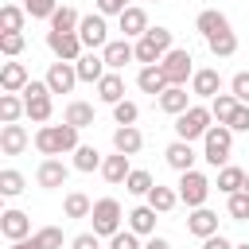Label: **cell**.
<instances>
[{
    "mask_svg": "<svg viewBox=\"0 0 249 249\" xmlns=\"http://www.w3.org/2000/svg\"><path fill=\"white\" fill-rule=\"evenodd\" d=\"M78 132L82 128H74V124H39L35 128V136H31V144H35V152H43V156H66V152H74L78 148Z\"/></svg>",
    "mask_w": 249,
    "mask_h": 249,
    "instance_id": "cell-1",
    "label": "cell"
},
{
    "mask_svg": "<svg viewBox=\"0 0 249 249\" xmlns=\"http://www.w3.org/2000/svg\"><path fill=\"white\" fill-rule=\"evenodd\" d=\"M233 156V128L230 124H210L202 136V160L210 167H226Z\"/></svg>",
    "mask_w": 249,
    "mask_h": 249,
    "instance_id": "cell-2",
    "label": "cell"
},
{
    "mask_svg": "<svg viewBox=\"0 0 249 249\" xmlns=\"http://www.w3.org/2000/svg\"><path fill=\"white\" fill-rule=\"evenodd\" d=\"M179 202L187 206V210H195V206H206V198H210V191H214V183H210V175H202V171H179Z\"/></svg>",
    "mask_w": 249,
    "mask_h": 249,
    "instance_id": "cell-3",
    "label": "cell"
},
{
    "mask_svg": "<svg viewBox=\"0 0 249 249\" xmlns=\"http://www.w3.org/2000/svg\"><path fill=\"white\" fill-rule=\"evenodd\" d=\"M171 47H175V39H171V31H167V27H148V31L136 39V62L152 66V62H160Z\"/></svg>",
    "mask_w": 249,
    "mask_h": 249,
    "instance_id": "cell-4",
    "label": "cell"
},
{
    "mask_svg": "<svg viewBox=\"0 0 249 249\" xmlns=\"http://www.w3.org/2000/svg\"><path fill=\"white\" fill-rule=\"evenodd\" d=\"M23 105H27V121H31V124H47V121H51V113H54L51 86L31 78V82L23 86Z\"/></svg>",
    "mask_w": 249,
    "mask_h": 249,
    "instance_id": "cell-5",
    "label": "cell"
},
{
    "mask_svg": "<svg viewBox=\"0 0 249 249\" xmlns=\"http://www.w3.org/2000/svg\"><path fill=\"white\" fill-rule=\"evenodd\" d=\"M210 124H214L210 105H191L187 113H179V117H175V136H179V140H202Z\"/></svg>",
    "mask_w": 249,
    "mask_h": 249,
    "instance_id": "cell-6",
    "label": "cell"
},
{
    "mask_svg": "<svg viewBox=\"0 0 249 249\" xmlns=\"http://www.w3.org/2000/svg\"><path fill=\"white\" fill-rule=\"evenodd\" d=\"M124 218H128V214L121 210L117 198H97L93 210H89V222H93V233H97V237H113Z\"/></svg>",
    "mask_w": 249,
    "mask_h": 249,
    "instance_id": "cell-7",
    "label": "cell"
},
{
    "mask_svg": "<svg viewBox=\"0 0 249 249\" xmlns=\"http://www.w3.org/2000/svg\"><path fill=\"white\" fill-rule=\"evenodd\" d=\"M191 62H195V58H191L187 47H171V51L160 58V66H163V74H167L171 86H187V82L195 78V66H191Z\"/></svg>",
    "mask_w": 249,
    "mask_h": 249,
    "instance_id": "cell-8",
    "label": "cell"
},
{
    "mask_svg": "<svg viewBox=\"0 0 249 249\" xmlns=\"http://www.w3.org/2000/svg\"><path fill=\"white\" fill-rule=\"evenodd\" d=\"M47 51L62 62H78L86 54V43H82L78 31H47Z\"/></svg>",
    "mask_w": 249,
    "mask_h": 249,
    "instance_id": "cell-9",
    "label": "cell"
},
{
    "mask_svg": "<svg viewBox=\"0 0 249 249\" xmlns=\"http://www.w3.org/2000/svg\"><path fill=\"white\" fill-rule=\"evenodd\" d=\"M109 16H101V12H89V16H82V23H78V35H82V43H86V51H101L105 43H109V23H105Z\"/></svg>",
    "mask_w": 249,
    "mask_h": 249,
    "instance_id": "cell-10",
    "label": "cell"
},
{
    "mask_svg": "<svg viewBox=\"0 0 249 249\" xmlns=\"http://www.w3.org/2000/svg\"><path fill=\"white\" fill-rule=\"evenodd\" d=\"M43 82L51 86V93H74V86H78L82 78H78V66H74V62H62V58H54Z\"/></svg>",
    "mask_w": 249,
    "mask_h": 249,
    "instance_id": "cell-11",
    "label": "cell"
},
{
    "mask_svg": "<svg viewBox=\"0 0 249 249\" xmlns=\"http://www.w3.org/2000/svg\"><path fill=\"white\" fill-rule=\"evenodd\" d=\"M66 179H70V167H66L58 156H47V160L35 167V183H39L43 191H58V187H66Z\"/></svg>",
    "mask_w": 249,
    "mask_h": 249,
    "instance_id": "cell-12",
    "label": "cell"
},
{
    "mask_svg": "<svg viewBox=\"0 0 249 249\" xmlns=\"http://www.w3.org/2000/svg\"><path fill=\"white\" fill-rule=\"evenodd\" d=\"M101 54H105V66H109V70H124L128 62H136V43H128V39H109V43L101 47Z\"/></svg>",
    "mask_w": 249,
    "mask_h": 249,
    "instance_id": "cell-13",
    "label": "cell"
},
{
    "mask_svg": "<svg viewBox=\"0 0 249 249\" xmlns=\"http://www.w3.org/2000/svg\"><path fill=\"white\" fill-rule=\"evenodd\" d=\"M191 93H195V97H202V101H214V97L222 93V74H218L214 66L195 70V78H191Z\"/></svg>",
    "mask_w": 249,
    "mask_h": 249,
    "instance_id": "cell-14",
    "label": "cell"
},
{
    "mask_svg": "<svg viewBox=\"0 0 249 249\" xmlns=\"http://www.w3.org/2000/svg\"><path fill=\"white\" fill-rule=\"evenodd\" d=\"M0 233H4L8 241H23V237H31V218H27L23 210L8 206V210L0 214Z\"/></svg>",
    "mask_w": 249,
    "mask_h": 249,
    "instance_id": "cell-15",
    "label": "cell"
},
{
    "mask_svg": "<svg viewBox=\"0 0 249 249\" xmlns=\"http://www.w3.org/2000/svg\"><path fill=\"white\" fill-rule=\"evenodd\" d=\"M163 160H167V167H171V171H191L198 156H195L191 140H179V136H175V140L163 148Z\"/></svg>",
    "mask_w": 249,
    "mask_h": 249,
    "instance_id": "cell-16",
    "label": "cell"
},
{
    "mask_svg": "<svg viewBox=\"0 0 249 249\" xmlns=\"http://www.w3.org/2000/svg\"><path fill=\"white\" fill-rule=\"evenodd\" d=\"M187 233L191 237H210V233H218V214L210 210V206H195L191 214H187Z\"/></svg>",
    "mask_w": 249,
    "mask_h": 249,
    "instance_id": "cell-17",
    "label": "cell"
},
{
    "mask_svg": "<svg viewBox=\"0 0 249 249\" xmlns=\"http://www.w3.org/2000/svg\"><path fill=\"white\" fill-rule=\"evenodd\" d=\"M191 97H195V93H187V86H167V89L156 97V105H160L167 117H179V113L191 109Z\"/></svg>",
    "mask_w": 249,
    "mask_h": 249,
    "instance_id": "cell-18",
    "label": "cell"
},
{
    "mask_svg": "<svg viewBox=\"0 0 249 249\" xmlns=\"http://www.w3.org/2000/svg\"><path fill=\"white\" fill-rule=\"evenodd\" d=\"M117 19H121V31H124V39H140V35L152 27V23H148V12H144L140 4H128V8L117 16Z\"/></svg>",
    "mask_w": 249,
    "mask_h": 249,
    "instance_id": "cell-19",
    "label": "cell"
},
{
    "mask_svg": "<svg viewBox=\"0 0 249 249\" xmlns=\"http://www.w3.org/2000/svg\"><path fill=\"white\" fill-rule=\"evenodd\" d=\"M74 66H78V78H82V82H93V86L109 74V66H105V54H101V51H86Z\"/></svg>",
    "mask_w": 249,
    "mask_h": 249,
    "instance_id": "cell-20",
    "label": "cell"
},
{
    "mask_svg": "<svg viewBox=\"0 0 249 249\" xmlns=\"http://www.w3.org/2000/svg\"><path fill=\"white\" fill-rule=\"evenodd\" d=\"M27 82H31V74H27V66H23V62H16V58H12V62H4V66H0V89H4V93H23V86H27Z\"/></svg>",
    "mask_w": 249,
    "mask_h": 249,
    "instance_id": "cell-21",
    "label": "cell"
},
{
    "mask_svg": "<svg viewBox=\"0 0 249 249\" xmlns=\"http://www.w3.org/2000/svg\"><path fill=\"white\" fill-rule=\"evenodd\" d=\"M27 144H31V136H27V128L19 121L16 124H0V152L4 156H19Z\"/></svg>",
    "mask_w": 249,
    "mask_h": 249,
    "instance_id": "cell-22",
    "label": "cell"
},
{
    "mask_svg": "<svg viewBox=\"0 0 249 249\" xmlns=\"http://www.w3.org/2000/svg\"><path fill=\"white\" fill-rule=\"evenodd\" d=\"M144 148V132L136 124H117L113 128V152H124V156H136Z\"/></svg>",
    "mask_w": 249,
    "mask_h": 249,
    "instance_id": "cell-23",
    "label": "cell"
},
{
    "mask_svg": "<svg viewBox=\"0 0 249 249\" xmlns=\"http://www.w3.org/2000/svg\"><path fill=\"white\" fill-rule=\"evenodd\" d=\"M195 31H198L202 39H210V35H218V31H230V19H226V12H218V8H202V12L195 16Z\"/></svg>",
    "mask_w": 249,
    "mask_h": 249,
    "instance_id": "cell-24",
    "label": "cell"
},
{
    "mask_svg": "<svg viewBox=\"0 0 249 249\" xmlns=\"http://www.w3.org/2000/svg\"><path fill=\"white\" fill-rule=\"evenodd\" d=\"M136 86L144 89V93H152V97H160L171 82H167V74H163V66L160 62H152V66H140V74H136Z\"/></svg>",
    "mask_w": 249,
    "mask_h": 249,
    "instance_id": "cell-25",
    "label": "cell"
},
{
    "mask_svg": "<svg viewBox=\"0 0 249 249\" xmlns=\"http://www.w3.org/2000/svg\"><path fill=\"white\" fill-rule=\"evenodd\" d=\"M132 156H124V152H113V156H105V163H101V179L105 183H113V187H121L124 179H128V171H132V163H128Z\"/></svg>",
    "mask_w": 249,
    "mask_h": 249,
    "instance_id": "cell-26",
    "label": "cell"
},
{
    "mask_svg": "<svg viewBox=\"0 0 249 249\" xmlns=\"http://www.w3.org/2000/svg\"><path fill=\"white\" fill-rule=\"evenodd\" d=\"M156 218H160L156 206H148V202H144V206H132V210H128V230L140 233V237H152V233H156Z\"/></svg>",
    "mask_w": 249,
    "mask_h": 249,
    "instance_id": "cell-27",
    "label": "cell"
},
{
    "mask_svg": "<svg viewBox=\"0 0 249 249\" xmlns=\"http://www.w3.org/2000/svg\"><path fill=\"white\" fill-rule=\"evenodd\" d=\"M97 101H105V105L124 101V78H121V70H109V74L97 82Z\"/></svg>",
    "mask_w": 249,
    "mask_h": 249,
    "instance_id": "cell-28",
    "label": "cell"
},
{
    "mask_svg": "<svg viewBox=\"0 0 249 249\" xmlns=\"http://www.w3.org/2000/svg\"><path fill=\"white\" fill-rule=\"evenodd\" d=\"M70 156H74V160H70L74 171H86V175H89V171H101V163H105V156H101L93 144H78Z\"/></svg>",
    "mask_w": 249,
    "mask_h": 249,
    "instance_id": "cell-29",
    "label": "cell"
},
{
    "mask_svg": "<svg viewBox=\"0 0 249 249\" xmlns=\"http://www.w3.org/2000/svg\"><path fill=\"white\" fill-rule=\"evenodd\" d=\"M214 187H218L222 195H237V191H245V171H241V167H233V163H226V167H218Z\"/></svg>",
    "mask_w": 249,
    "mask_h": 249,
    "instance_id": "cell-30",
    "label": "cell"
},
{
    "mask_svg": "<svg viewBox=\"0 0 249 249\" xmlns=\"http://www.w3.org/2000/svg\"><path fill=\"white\" fill-rule=\"evenodd\" d=\"M19 117H27L23 93H0V124H16Z\"/></svg>",
    "mask_w": 249,
    "mask_h": 249,
    "instance_id": "cell-31",
    "label": "cell"
},
{
    "mask_svg": "<svg viewBox=\"0 0 249 249\" xmlns=\"http://www.w3.org/2000/svg\"><path fill=\"white\" fill-rule=\"evenodd\" d=\"M148 206H156L160 214H171V210L179 206V191H171V187H163V183H156V187L148 191Z\"/></svg>",
    "mask_w": 249,
    "mask_h": 249,
    "instance_id": "cell-32",
    "label": "cell"
},
{
    "mask_svg": "<svg viewBox=\"0 0 249 249\" xmlns=\"http://www.w3.org/2000/svg\"><path fill=\"white\" fill-rule=\"evenodd\" d=\"M206 47H210L214 58H233V54H237V35H233V31H218V35L206 39Z\"/></svg>",
    "mask_w": 249,
    "mask_h": 249,
    "instance_id": "cell-33",
    "label": "cell"
},
{
    "mask_svg": "<svg viewBox=\"0 0 249 249\" xmlns=\"http://www.w3.org/2000/svg\"><path fill=\"white\" fill-rule=\"evenodd\" d=\"M62 121L74 124V128H89V124H93V105H89V101H70L66 113H62Z\"/></svg>",
    "mask_w": 249,
    "mask_h": 249,
    "instance_id": "cell-34",
    "label": "cell"
},
{
    "mask_svg": "<svg viewBox=\"0 0 249 249\" xmlns=\"http://www.w3.org/2000/svg\"><path fill=\"white\" fill-rule=\"evenodd\" d=\"M156 187V179H152V171H144V167H132L128 171V179H124V191L128 195H136V198H148V191Z\"/></svg>",
    "mask_w": 249,
    "mask_h": 249,
    "instance_id": "cell-35",
    "label": "cell"
},
{
    "mask_svg": "<svg viewBox=\"0 0 249 249\" xmlns=\"http://www.w3.org/2000/svg\"><path fill=\"white\" fill-rule=\"evenodd\" d=\"M89 210H93V198L82 195V191H70V195L62 198V214H66V218H89Z\"/></svg>",
    "mask_w": 249,
    "mask_h": 249,
    "instance_id": "cell-36",
    "label": "cell"
},
{
    "mask_svg": "<svg viewBox=\"0 0 249 249\" xmlns=\"http://www.w3.org/2000/svg\"><path fill=\"white\" fill-rule=\"evenodd\" d=\"M237 105H241V101H237L233 93H218V97L210 101V113H214V121H218V124H230V121H233V113H237Z\"/></svg>",
    "mask_w": 249,
    "mask_h": 249,
    "instance_id": "cell-37",
    "label": "cell"
},
{
    "mask_svg": "<svg viewBox=\"0 0 249 249\" xmlns=\"http://www.w3.org/2000/svg\"><path fill=\"white\" fill-rule=\"evenodd\" d=\"M78 23H82V16L70 4H58V12L51 16V31H78Z\"/></svg>",
    "mask_w": 249,
    "mask_h": 249,
    "instance_id": "cell-38",
    "label": "cell"
},
{
    "mask_svg": "<svg viewBox=\"0 0 249 249\" xmlns=\"http://www.w3.org/2000/svg\"><path fill=\"white\" fill-rule=\"evenodd\" d=\"M23 187H27L23 171H16V167H4V171H0V195H4V198H16V195H23Z\"/></svg>",
    "mask_w": 249,
    "mask_h": 249,
    "instance_id": "cell-39",
    "label": "cell"
},
{
    "mask_svg": "<svg viewBox=\"0 0 249 249\" xmlns=\"http://www.w3.org/2000/svg\"><path fill=\"white\" fill-rule=\"evenodd\" d=\"M23 19H27V8H19V4L0 8V31H23Z\"/></svg>",
    "mask_w": 249,
    "mask_h": 249,
    "instance_id": "cell-40",
    "label": "cell"
},
{
    "mask_svg": "<svg viewBox=\"0 0 249 249\" xmlns=\"http://www.w3.org/2000/svg\"><path fill=\"white\" fill-rule=\"evenodd\" d=\"M226 210L233 222H249V191H237V195H226Z\"/></svg>",
    "mask_w": 249,
    "mask_h": 249,
    "instance_id": "cell-41",
    "label": "cell"
},
{
    "mask_svg": "<svg viewBox=\"0 0 249 249\" xmlns=\"http://www.w3.org/2000/svg\"><path fill=\"white\" fill-rule=\"evenodd\" d=\"M113 121H117V124H136V121H140V105L128 101V97L117 101V105H113Z\"/></svg>",
    "mask_w": 249,
    "mask_h": 249,
    "instance_id": "cell-42",
    "label": "cell"
},
{
    "mask_svg": "<svg viewBox=\"0 0 249 249\" xmlns=\"http://www.w3.org/2000/svg\"><path fill=\"white\" fill-rule=\"evenodd\" d=\"M31 237L39 241V249H62V230L58 226H39Z\"/></svg>",
    "mask_w": 249,
    "mask_h": 249,
    "instance_id": "cell-43",
    "label": "cell"
},
{
    "mask_svg": "<svg viewBox=\"0 0 249 249\" xmlns=\"http://www.w3.org/2000/svg\"><path fill=\"white\" fill-rule=\"evenodd\" d=\"M23 8H27L31 19H47L51 23V16L58 12V0H23Z\"/></svg>",
    "mask_w": 249,
    "mask_h": 249,
    "instance_id": "cell-44",
    "label": "cell"
},
{
    "mask_svg": "<svg viewBox=\"0 0 249 249\" xmlns=\"http://www.w3.org/2000/svg\"><path fill=\"white\" fill-rule=\"evenodd\" d=\"M23 51V31H0V54L16 58Z\"/></svg>",
    "mask_w": 249,
    "mask_h": 249,
    "instance_id": "cell-45",
    "label": "cell"
},
{
    "mask_svg": "<svg viewBox=\"0 0 249 249\" xmlns=\"http://www.w3.org/2000/svg\"><path fill=\"white\" fill-rule=\"evenodd\" d=\"M109 249H144V245H140V233H132V230L124 226V230H117V233L109 237Z\"/></svg>",
    "mask_w": 249,
    "mask_h": 249,
    "instance_id": "cell-46",
    "label": "cell"
},
{
    "mask_svg": "<svg viewBox=\"0 0 249 249\" xmlns=\"http://www.w3.org/2000/svg\"><path fill=\"white\" fill-rule=\"evenodd\" d=\"M230 93H233L241 105H249V70H237V74L230 78Z\"/></svg>",
    "mask_w": 249,
    "mask_h": 249,
    "instance_id": "cell-47",
    "label": "cell"
},
{
    "mask_svg": "<svg viewBox=\"0 0 249 249\" xmlns=\"http://www.w3.org/2000/svg\"><path fill=\"white\" fill-rule=\"evenodd\" d=\"M70 249H101V237H97L93 230H86V233H78V237L70 241Z\"/></svg>",
    "mask_w": 249,
    "mask_h": 249,
    "instance_id": "cell-48",
    "label": "cell"
},
{
    "mask_svg": "<svg viewBox=\"0 0 249 249\" xmlns=\"http://www.w3.org/2000/svg\"><path fill=\"white\" fill-rule=\"evenodd\" d=\"M93 4H97V12H101V16H121L132 0H93Z\"/></svg>",
    "mask_w": 249,
    "mask_h": 249,
    "instance_id": "cell-49",
    "label": "cell"
},
{
    "mask_svg": "<svg viewBox=\"0 0 249 249\" xmlns=\"http://www.w3.org/2000/svg\"><path fill=\"white\" fill-rule=\"evenodd\" d=\"M230 128H233V132H249V105H237V113H233Z\"/></svg>",
    "mask_w": 249,
    "mask_h": 249,
    "instance_id": "cell-50",
    "label": "cell"
},
{
    "mask_svg": "<svg viewBox=\"0 0 249 249\" xmlns=\"http://www.w3.org/2000/svg\"><path fill=\"white\" fill-rule=\"evenodd\" d=\"M202 249H233V241L222 233H210V237H202Z\"/></svg>",
    "mask_w": 249,
    "mask_h": 249,
    "instance_id": "cell-51",
    "label": "cell"
},
{
    "mask_svg": "<svg viewBox=\"0 0 249 249\" xmlns=\"http://www.w3.org/2000/svg\"><path fill=\"white\" fill-rule=\"evenodd\" d=\"M144 249H171V241L160 237V233H152V237H144Z\"/></svg>",
    "mask_w": 249,
    "mask_h": 249,
    "instance_id": "cell-52",
    "label": "cell"
},
{
    "mask_svg": "<svg viewBox=\"0 0 249 249\" xmlns=\"http://www.w3.org/2000/svg\"><path fill=\"white\" fill-rule=\"evenodd\" d=\"M12 249H39L35 237H23V241H12Z\"/></svg>",
    "mask_w": 249,
    "mask_h": 249,
    "instance_id": "cell-53",
    "label": "cell"
},
{
    "mask_svg": "<svg viewBox=\"0 0 249 249\" xmlns=\"http://www.w3.org/2000/svg\"><path fill=\"white\" fill-rule=\"evenodd\" d=\"M233 249H249V241H241V245H233Z\"/></svg>",
    "mask_w": 249,
    "mask_h": 249,
    "instance_id": "cell-54",
    "label": "cell"
},
{
    "mask_svg": "<svg viewBox=\"0 0 249 249\" xmlns=\"http://www.w3.org/2000/svg\"><path fill=\"white\" fill-rule=\"evenodd\" d=\"M245 191H249V171H245Z\"/></svg>",
    "mask_w": 249,
    "mask_h": 249,
    "instance_id": "cell-55",
    "label": "cell"
},
{
    "mask_svg": "<svg viewBox=\"0 0 249 249\" xmlns=\"http://www.w3.org/2000/svg\"><path fill=\"white\" fill-rule=\"evenodd\" d=\"M156 4H160V0H156Z\"/></svg>",
    "mask_w": 249,
    "mask_h": 249,
    "instance_id": "cell-56",
    "label": "cell"
}]
</instances>
